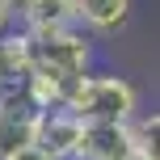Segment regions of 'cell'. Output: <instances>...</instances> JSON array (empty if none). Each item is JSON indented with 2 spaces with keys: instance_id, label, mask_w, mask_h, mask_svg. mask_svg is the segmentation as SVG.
I'll return each instance as SVG.
<instances>
[{
  "instance_id": "4",
  "label": "cell",
  "mask_w": 160,
  "mask_h": 160,
  "mask_svg": "<svg viewBox=\"0 0 160 160\" xmlns=\"http://www.w3.org/2000/svg\"><path fill=\"white\" fill-rule=\"evenodd\" d=\"M135 152L131 122H84L72 160H127Z\"/></svg>"
},
{
  "instance_id": "7",
  "label": "cell",
  "mask_w": 160,
  "mask_h": 160,
  "mask_svg": "<svg viewBox=\"0 0 160 160\" xmlns=\"http://www.w3.org/2000/svg\"><path fill=\"white\" fill-rule=\"evenodd\" d=\"M0 160H51V156L30 139V143H17V148H8V152H0Z\"/></svg>"
},
{
  "instance_id": "10",
  "label": "cell",
  "mask_w": 160,
  "mask_h": 160,
  "mask_svg": "<svg viewBox=\"0 0 160 160\" xmlns=\"http://www.w3.org/2000/svg\"><path fill=\"white\" fill-rule=\"evenodd\" d=\"M127 160H156V156H148V152H139V148H135V152H131Z\"/></svg>"
},
{
  "instance_id": "1",
  "label": "cell",
  "mask_w": 160,
  "mask_h": 160,
  "mask_svg": "<svg viewBox=\"0 0 160 160\" xmlns=\"http://www.w3.org/2000/svg\"><path fill=\"white\" fill-rule=\"evenodd\" d=\"M30 72L55 76L63 84H76L93 63V47L80 34L76 21H59V25H30Z\"/></svg>"
},
{
  "instance_id": "2",
  "label": "cell",
  "mask_w": 160,
  "mask_h": 160,
  "mask_svg": "<svg viewBox=\"0 0 160 160\" xmlns=\"http://www.w3.org/2000/svg\"><path fill=\"white\" fill-rule=\"evenodd\" d=\"M63 105L80 122H131L139 114V93L122 76H93V72H84L68 88Z\"/></svg>"
},
{
  "instance_id": "6",
  "label": "cell",
  "mask_w": 160,
  "mask_h": 160,
  "mask_svg": "<svg viewBox=\"0 0 160 160\" xmlns=\"http://www.w3.org/2000/svg\"><path fill=\"white\" fill-rule=\"evenodd\" d=\"M17 17L30 25H59V21H76V0H21Z\"/></svg>"
},
{
  "instance_id": "9",
  "label": "cell",
  "mask_w": 160,
  "mask_h": 160,
  "mask_svg": "<svg viewBox=\"0 0 160 160\" xmlns=\"http://www.w3.org/2000/svg\"><path fill=\"white\" fill-rule=\"evenodd\" d=\"M8 25H13V17H8V13H4V8H0V34H4V30H8Z\"/></svg>"
},
{
  "instance_id": "8",
  "label": "cell",
  "mask_w": 160,
  "mask_h": 160,
  "mask_svg": "<svg viewBox=\"0 0 160 160\" xmlns=\"http://www.w3.org/2000/svg\"><path fill=\"white\" fill-rule=\"evenodd\" d=\"M0 8H4L8 17H17V8H21V0H0Z\"/></svg>"
},
{
  "instance_id": "5",
  "label": "cell",
  "mask_w": 160,
  "mask_h": 160,
  "mask_svg": "<svg viewBox=\"0 0 160 160\" xmlns=\"http://www.w3.org/2000/svg\"><path fill=\"white\" fill-rule=\"evenodd\" d=\"M131 8H135V0H76V25L114 34L131 21Z\"/></svg>"
},
{
  "instance_id": "3",
  "label": "cell",
  "mask_w": 160,
  "mask_h": 160,
  "mask_svg": "<svg viewBox=\"0 0 160 160\" xmlns=\"http://www.w3.org/2000/svg\"><path fill=\"white\" fill-rule=\"evenodd\" d=\"M80 131H84V122L68 105H51V110L34 114V143L51 160H72L76 143H80Z\"/></svg>"
}]
</instances>
